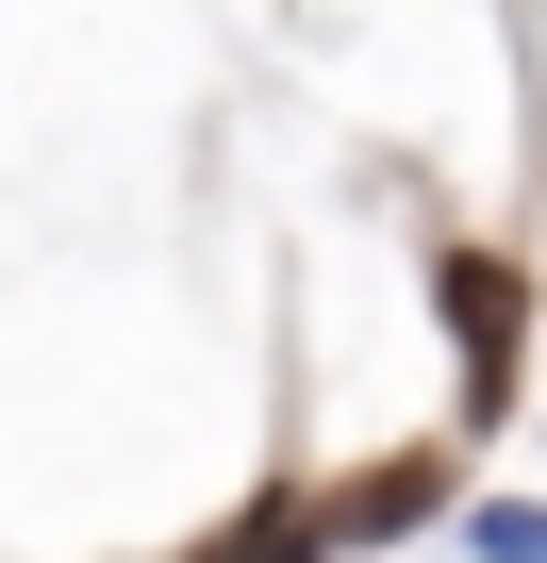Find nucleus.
Segmentation results:
<instances>
[{"label":"nucleus","mask_w":547,"mask_h":563,"mask_svg":"<svg viewBox=\"0 0 547 563\" xmlns=\"http://www.w3.org/2000/svg\"><path fill=\"white\" fill-rule=\"evenodd\" d=\"M464 547H497V563H547V497H481V514H464Z\"/></svg>","instance_id":"nucleus-3"},{"label":"nucleus","mask_w":547,"mask_h":563,"mask_svg":"<svg viewBox=\"0 0 547 563\" xmlns=\"http://www.w3.org/2000/svg\"><path fill=\"white\" fill-rule=\"evenodd\" d=\"M431 282H448V332H464V431H497V415H514V332H530V299H514L497 249H448Z\"/></svg>","instance_id":"nucleus-1"},{"label":"nucleus","mask_w":547,"mask_h":563,"mask_svg":"<svg viewBox=\"0 0 547 563\" xmlns=\"http://www.w3.org/2000/svg\"><path fill=\"white\" fill-rule=\"evenodd\" d=\"M448 464H464V448H398L382 481H349V497H299V530H316V547H382V530L448 514Z\"/></svg>","instance_id":"nucleus-2"}]
</instances>
